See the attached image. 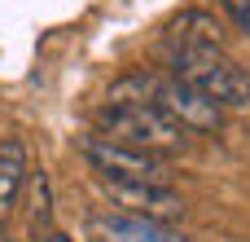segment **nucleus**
I'll use <instances>...</instances> for the list:
<instances>
[{
    "mask_svg": "<svg viewBox=\"0 0 250 242\" xmlns=\"http://www.w3.org/2000/svg\"><path fill=\"white\" fill-rule=\"evenodd\" d=\"M88 168L101 176V181H145V185H167L171 181V168L167 159L158 154H145V150H132L123 141H110V137H83L79 141Z\"/></svg>",
    "mask_w": 250,
    "mask_h": 242,
    "instance_id": "3",
    "label": "nucleus"
},
{
    "mask_svg": "<svg viewBox=\"0 0 250 242\" xmlns=\"http://www.w3.org/2000/svg\"><path fill=\"white\" fill-rule=\"evenodd\" d=\"M171 66H176V79H185L189 88H198L202 97H211L220 110H246L250 106V75L220 44L171 48Z\"/></svg>",
    "mask_w": 250,
    "mask_h": 242,
    "instance_id": "2",
    "label": "nucleus"
},
{
    "mask_svg": "<svg viewBox=\"0 0 250 242\" xmlns=\"http://www.w3.org/2000/svg\"><path fill=\"white\" fill-rule=\"evenodd\" d=\"M40 242H70V238H66V234H44Z\"/></svg>",
    "mask_w": 250,
    "mask_h": 242,
    "instance_id": "9",
    "label": "nucleus"
},
{
    "mask_svg": "<svg viewBox=\"0 0 250 242\" xmlns=\"http://www.w3.org/2000/svg\"><path fill=\"white\" fill-rule=\"evenodd\" d=\"M101 181V176H97ZM101 194L123 212V216H141V220H180L185 216V198L171 185H145V181H101Z\"/></svg>",
    "mask_w": 250,
    "mask_h": 242,
    "instance_id": "4",
    "label": "nucleus"
},
{
    "mask_svg": "<svg viewBox=\"0 0 250 242\" xmlns=\"http://www.w3.org/2000/svg\"><path fill=\"white\" fill-rule=\"evenodd\" d=\"M224 9H229V18L242 26V31H250V0H220Z\"/></svg>",
    "mask_w": 250,
    "mask_h": 242,
    "instance_id": "8",
    "label": "nucleus"
},
{
    "mask_svg": "<svg viewBox=\"0 0 250 242\" xmlns=\"http://www.w3.org/2000/svg\"><path fill=\"white\" fill-rule=\"evenodd\" d=\"M31 181V154H26V141L22 137H4L0 141V216H9L22 198Z\"/></svg>",
    "mask_w": 250,
    "mask_h": 242,
    "instance_id": "6",
    "label": "nucleus"
},
{
    "mask_svg": "<svg viewBox=\"0 0 250 242\" xmlns=\"http://www.w3.org/2000/svg\"><path fill=\"white\" fill-rule=\"evenodd\" d=\"M167 44L171 48H202V44H220L224 48V35H220V22L202 9H189L180 13L171 26H167Z\"/></svg>",
    "mask_w": 250,
    "mask_h": 242,
    "instance_id": "7",
    "label": "nucleus"
},
{
    "mask_svg": "<svg viewBox=\"0 0 250 242\" xmlns=\"http://www.w3.org/2000/svg\"><path fill=\"white\" fill-rule=\"evenodd\" d=\"M97 123H101V137L145 150V154H158V159L189 150V132L176 119H167L158 106H145V101H105Z\"/></svg>",
    "mask_w": 250,
    "mask_h": 242,
    "instance_id": "1",
    "label": "nucleus"
},
{
    "mask_svg": "<svg viewBox=\"0 0 250 242\" xmlns=\"http://www.w3.org/2000/svg\"><path fill=\"white\" fill-rule=\"evenodd\" d=\"M92 238L97 242H189L185 234L158 225V220H141V216H92Z\"/></svg>",
    "mask_w": 250,
    "mask_h": 242,
    "instance_id": "5",
    "label": "nucleus"
}]
</instances>
